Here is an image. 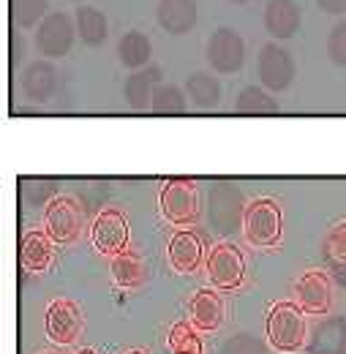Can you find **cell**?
Returning <instances> with one entry per match:
<instances>
[{
    "label": "cell",
    "mask_w": 346,
    "mask_h": 354,
    "mask_svg": "<svg viewBox=\"0 0 346 354\" xmlns=\"http://www.w3.org/2000/svg\"><path fill=\"white\" fill-rule=\"evenodd\" d=\"M308 324H305V310L298 303L281 300L267 313V341L273 349L284 354H295L305 346Z\"/></svg>",
    "instance_id": "obj_1"
},
{
    "label": "cell",
    "mask_w": 346,
    "mask_h": 354,
    "mask_svg": "<svg viewBox=\"0 0 346 354\" xmlns=\"http://www.w3.org/2000/svg\"><path fill=\"white\" fill-rule=\"evenodd\" d=\"M243 234L254 248H275L284 237V213L275 199H254L243 216Z\"/></svg>",
    "instance_id": "obj_2"
},
{
    "label": "cell",
    "mask_w": 346,
    "mask_h": 354,
    "mask_svg": "<svg viewBox=\"0 0 346 354\" xmlns=\"http://www.w3.org/2000/svg\"><path fill=\"white\" fill-rule=\"evenodd\" d=\"M85 330V316H82V308L69 300V297H57L46 306V313H44V333L52 344L57 346H71L80 341Z\"/></svg>",
    "instance_id": "obj_3"
},
{
    "label": "cell",
    "mask_w": 346,
    "mask_h": 354,
    "mask_svg": "<svg viewBox=\"0 0 346 354\" xmlns=\"http://www.w3.org/2000/svg\"><path fill=\"white\" fill-rule=\"evenodd\" d=\"M158 205L161 216L174 226H188L199 218V191L185 177H172L170 183H164Z\"/></svg>",
    "instance_id": "obj_4"
},
{
    "label": "cell",
    "mask_w": 346,
    "mask_h": 354,
    "mask_svg": "<svg viewBox=\"0 0 346 354\" xmlns=\"http://www.w3.org/2000/svg\"><path fill=\"white\" fill-rule=\"evenodd\" d=\"M82 207L71 196H55L44 210V232L55 245H71L82 232Z\"/></svg>",
    "instance_id": "obj_5"
},
{
    "label": "cell",
    "mask_w": 346,
    "mask_h": 354,
    "mask_svg": "<svg viewBox=\"0 0 346 354\" xmlns=\"http://www.w3.org/2000/svg\"><path fill=\"white\" fill-rule=\"evenodd\" d=\"M208 278L221 292H235L246 281V257L235 243H218L208 254Z\"/></svg>",
    "instance_id": "obj_6"
},
{
    "label": "cell",
    "mask_w": 346,
    "mask_h": 354,
    "mask_svg": "<svg viewBox=\"0 0 346 354\" xmlns=\"http://www.w3.org/2000/svg\"><path fill=\"white\" fill-rule=\"evenodd\" d=\"M257 74H260V82L264 90L284 93V90L292 88L295 74H298L295 57L278 41H270V44L262 46L260 57H257Z\"/></svg>",
    "instance_id": "obj_7"
},
{
    "label": "cell",
    "mask_w": 346,
    "mask_h": 354,
    "mask_svg": "<svg viewBox=\"0 0 346 354\" xmlns=\"http://www.w3.org/2000/svg\"><path fill=\"white\" fill-rule=\"evenodd\" d=\"M74 39H77V22L69 14L55 11L39 25L33 41H36V49L46 60H60V57H66L71 52Z\"/></svg>",
    "instance_id": "obj_8"
},
{
    "label": "cell",
    "mask_w": 346,
    "mask_h": 354,
    "mask_svg": "<svg viewBox=\"0 0 346 354\" xmlns=\"http://www.w3.org/2000/svg\"><path fill=\"white\" fill-rule=\"evenodd\" d=\"M208 63L216 74H237L246 66V41L232 28H218L208 39Z\"/></svg>",
    "instance_id": "obj_9"
},
{
    "label": "cell",
    "mask_w": 346,
    "mask_h": 354,
    "mask_svg": "<svg viewBox=\"0 0 346 354\" xmlns=\"http://www.w3.org/2000/svg\"><path fill=\"white\" fill-rule=\"evenodd\" d=\"M90 240H93L95 251L104 254V257H115V254L126 251L131 240L129 218L120 210H104V213H98L95 221H93V229H90Z\"/></svg>",
    "instance_id": "obj_10"
},
{
    "label": "cell",
    "mask_w": 346,
    "mask_h": 354,
    "mask_svg": "<svg viewBox=\"0 0 346 354\" xmlns=\"http://www.w3.org/2000/svg\"><path fill=\"white\" fill-rule=\"evenodd\" d=\"M295 295H298V306H300L305 313L325 316V313L330 310V303H333V289H330L327 272H322V270H308L303 278L298 281Z\"/></svg>",
    "instance_id": "obj_11"
},
{
    "label": "cell",
    "mask_w": 346,
    "mask_h": 354,
    "mask_svg": "<svg viewBox=\"0 0 346 354\" xmlns=\"http://www.w3.org/2000/svg\"><path fill=\"white\" fill-rule=\"evenodd\" d=\"M167 259L172 265L174 272L180 275H191L194 270H199L202 259H205V245H202V237L191 229H180L174 232L172 240H170V248H167Z\"/></svg>",
    "instance_id": "obj_12"
},
{
    "label": "cell",
    "mask_w": 346,
    "mask_h": 354,
    "mask_svg": "<svg viewBox=\"0 0 346 354\" xmlns=\"http://www.w3.org/2000/svg\"><path fill=\"white\" fill-rule=\"evenodd\" d=\"M303 22L300 6L295 0H267L264 6V30L275 41H289L298 36Z\"/></svg>",
    "instance_id": "obj_13"
},
{
    "label": "cell",
    "mask_w": 346,
    "mask_h": 354,
    "mask_svg": "<svg viewBox=\"0 0 346 354\" xmlns=\"http://www.w3.org/2000/svg\"><path fill=\"white\" fill-rule=\"evenodd\" d=\"M156 19H158L164 33L185 36V33H191L197 28L199 6H197V0H158Z\"/></svg>",
    "instance_id": "obj_14"
},
{
    "label": "cell",
    "mask_w": 346,
    "mask_h": 354,
    "mask_svg": "<svg viewBox=\"0 0 346 354\" xmlns=\"http://www.w3.org/2000/svg\"><path fill=\"white\" fill-rule=\"evenodd\" d=\"M57 68L49 63V60H33L25 71H22V95L30 101V104H46L55 93H57Z\"/></svg>",
    "instance_id": "obj_15"
},
{
    "label": "cell",
    "mask_w": 346,
    "mask_h": 354,
    "mask_svg": "<svg viewBox=\"0 0 346 354\" xmlns=\"http://www.w3.org/2000/svg\"><path fill=\"white\" fill-rule=\"evenodd\" d=\"M52 237L46 232H28L19 240V265L33 275H42L52 265L55 248H52Z\"/></svg>",
    "instance_id": "obj_16"
},
{
    "label": "cell",
    "mask_w": 346,
    "mask_h": 354,
    "mask_svg": "<svg viewBox=\"0 0 346 354\" xmlns=\"http://www.w3.org/2000/svg\"><path fill=\"white\" fill-rule=\"evenodd\" d=\"M161 85V68L158 66H145L139 71H134L126 85H123V95H126V104L131 109L142 112V109H150V101H153V93Z\"/></svg>",
    "instance_id": "obj_17"
},
{
    "label": "cell",
    "mask_w": 346,
    "mask_h": 354,
    "mask_svg": "<svg viewBox=\"0 0 346 354\" xmlns=\"http://www.w3.org/2000/svg\"><path fill=\"white\" fill-rule=\"evenodd\" d=\"M224 322V300L216 289H199L191 300V324L202 333H216Z\"/></svg>",
    "instance_id": "obj_18"
},
{
    "label": "cell",
    "mask_w": 346,
    "mask_h": 354,
    "mask_svg": "<svg viewBox=\"0 0 346 354\" xmlns=\"http://www.w3.org/2000/svg\"><path fill=\"white\" fill-rule=\"evenodd\" d=\"M109 272H112V281H115L120 289H136V286H142L145 278H147V267L142 262V257L129 251V248L112 257Z\"/></svg>",
    "instance_id": "obj_19"
},
{
    "label": "cell",
    "mask_w": 346,
    "mask_h": 354,
    "mask_svg": "<svg viewBox=\"0 0 346 354\" xmlns=\"http://www.w3.org/2000/svg\"><path fill=\"white\" fill-rule=\"evenodd\" d=\"M150 55H153V44H150V39L142 30H129V33L120 36V41H118V60L126 68L139 71V68L150 66Z\"/></svg>",
    "instance_id": "obj_20"
},
{
    "label": "cell",
    "mask_w": 346,
    "mask_h": 354,
    "mask_svg": "<svg viewBox=\"0 0 346 354\" xmlns=\"http://www.w3.org/2000/svg\"><path fill=\"white\" fill-rule=\"evenodd\" d=\"M185 93L197 109H216L221 104V82L208 71H194L185 80Z\"/></svg>",
    "instance_id": "obj_21"
},
{
    "label": "cell",
    "mask_w": 346,
    "mask_h": 354,
    "mask_svg": "<svg viewBox=\"0 0 346 354\" xmlns=\"http://www.w3.org/2000/svg\"><path fill=\"white\" fill-rule=\"evenodd\" d=\"M74 22H77V36L87 46H101L107 41V36H109L107 17L98 8H93V6H80L77 14H74Z\"/></svg>",
    "instance_id": "obj_22"
},
{
    "label": "cell",
    "mask_w": 346,
    "mask_h": 354,
    "mask_svg": "<svg viewBox=\"0 0 346 354\" xmlns=\"http://www.w3.org/2000/svg\"><path fill=\"white\" fill-rule=\"evenodd\" d=\"M237 223V218L246 216V210H240V194L232 188H218L216 194H210V221L216 223L221 232H226V218Z\"/></svg>",
    "instance_id": "obj_23"
},
{
    "label": "cell",
    "mask_w": 346,
    "mask_h": 354,
    "mask_svg": "<svg viewBox=\"0 0 346 354\" xmlns=\"http://www.w3.org/2000/svg\"><path fill=\"white\" fill-rule=\"evenodd\" d=\"M235 112L240 115H275L278 112V101L270 95V90L260 85H248L240 90V95L235 98Z\"/></svg>",
    "instance_id": "obj_24"
},
{
    "label": "cell",
    "mask_w": 346,
    "mask_h": 354,
    "mask_svg": "<svg viewBox=\"0 0 346 354\" xmlns=\"http://www.w3.org/2000/svg\"><path fill=\"white\" fill-rule=\"evenodd\" d=\"M170 352L172 354H202V338H199V330L188 322H174L170 327Z\"/></svg>",
    "instance_id": "obj_25"
},
{
    "label": "cell",
    "mask_w": 346,
    "mask_h": 354,
    "mask_svg": "<svg viewBox=\"0 0 346 354\" xmlns=\"http://www.w3.org/2000/svg\"><path fill=\"white\" fill-rule=\"evenodd\" d=\"M185 106H188V93L177 85H164V82L156 88L153 101H150V109L156 115H180L185 112Z\"/></svg>",
    "instance_id": "obj_26"
},
{
    "label": "cell",
    "mask_w": 346,
    "mask_h": 354,
    "mask_svg": "<svg viewBox=\"0 0 346 354\" xmlns=\"http://www.w3.org/2000/svg\"><path fill=\"white\" fill-rule=\"evenodd\" d=\"M11 17L19 28H39L49 17V0H11Z\"/></svg>",
    "instance_id": "obj_27"
},
{
    "label": "cell",
    "mask_w": 346,
    "mask_h": 354,
    "mask_svg": "<svg viewBox=\"0 0 346 354\" xmlns=\"http://www.w3.org/2000/svg\"><path fill=\"white\" fill-rule=\"evenodd\" d=\"M325 257L336 267V272L344 278L346 272V221L336 223L325 237Z\"/></svg>",
    "instance_id": "obj_28"
},
{
    "label": "cell",
    "mask_w": 346,
    "mask_h": 354,
    "mask_svg": "<svg viewBox=\"0 0 346 354\" xmlns=\"http://www.w3.org/2000/svg\"><path fill=\"white\" fill-rule=\"evenodd\" d=\"M327 57L333 66L346 68V19L336 22L333 30L327 33Z\"/></svg>",
    "instance_id": "obj_29"
},
{
    "label": "cell",
    "mask_w": 346,
    "mask_h": 354,
    "mask_svg": "<svg viewBox=\"0 0 346 354\" xmlns=\"http://www.w3.org/2000/svg\"><path fill=\"white\" fill-rule=\"evenodd\" d=\"M316 6H319L325 14H333V17L346 14V0H316Z\"/></svg>",
    "instance_id": "obj_30"
},
{
    "label": "cell",
    "mask_w": 346,
    "mask_h": 354,
    "mask_svg": "<svg viewBox=\"0 0 346 354\" xmlns=\"http://www.w3.org/2000/svg\"><path fill=\"white\" fill-rule=\"evenodd\" d=\"M22 60V39L19 33H11V66Z\"/></svg>",
    "instance_id": "obj_31"
},
{
    "label": "cell",
    "mask_w": 346,
    "mask_h": 354,
    "mask_svg": "<svg viewBox=\"0 0 346 354\" xmlns=\"http://www.w3.org/2000/svg\"><path fill=\"white\" fill-rule=\"evenodd\" d=\"M229 3H235V6H246V3H251V0H229Z\"/></svg>",
    "instance_id": "obj_32"
},
{
    "label": "cell",
    "mask_w": 346,
    "mask_h": 354,
    "mask_svg": "<svg viewBox=\"0 0 346 354\" xmlns=\"http://www.w3.org/2000/svg\"><path fill=\"white\" fill-rule=\"evenodd\" d=\"M126 354H145V352H142V349H129Z\"/></svg>",
    "instance_id": "obj_33"
},
{
    "label": "cell",
    "mask_w": 346,
    "mask_h": 354,
    "mask_svg": "<svg viewBox=\"0 0 346 354\" xmlns=\"http://www.w3.org/2000/svg\"><path fill=\"white\" fill-rule=\"evenodd\" d=\"M77 354H95L93 349H82V352H77Z\"/></svg>",
    "instance_id": "obj_34"
},
{
    "label": "cell",
    "mask_w": 346,
    "mask_h": 354,
    "mask_svg": "<svg viewBox=\"0 0 346 354\" xmlns=\"http://www.w3.org/2000/svg\"><path fill=\"white\" fill-rule=\"evenodd\" d=\"M42 354H55V352H42Z\"/></svg>",
    "instance_id": "obj_35"
},
{
    "label": "cell",
    "mask_w": 346,
    "mask_h": 354,
    "mask_svg": "<svg viewBox=\"0 0 346 354\" xmlns=\"http://www.w3.org/2000/svg\"><path fill=\"white\" fill-rule=\"evenodd\" d=\"M77 3H82V0H77Z\"/></svg>",
    "instance_id": "obj_36"
}]
</instances>
